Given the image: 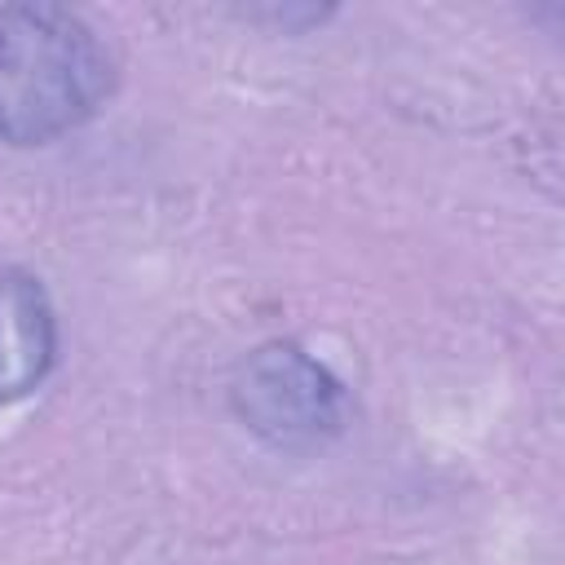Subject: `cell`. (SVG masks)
<instances>
[{
	"instance_id": "cell-1",
	"label": "cell",
	"mask_w": 565,
	"mask_h": 565,
	"mask_svg": "<svg viewBox=\"0 0 565 565\" xmlns=\"http://www.w3.org/2000/svg\"><path fill=\"white\" fill-rule=\"evenodd\" d=\"M115 88L102 35L62 4H0V141L49 146L84 128Z\"/></svg>"
},
{
	"instance_id": "cell-2",
	"label": "cell",
	"mask_w": 565,
	"mask_h": 565,
	"mask_svg": "<svg viewBox=\"0 0 565 565\" xmlns=\"http://www.w3.org/2000/svg\"><path fill=\"white\" fill-rule=\"evenodd\" d=\"M234 415L274 450H318L340 437L349 397L344 384L300 344L269 340L243 358L230 384Z\"/></svg>"
},
{
	"instance_id": "cell-3",
	"label": "cell",
	"mask_w": 565,
	"mask_h": 565,
	"mask_svg": "<svg viewBox=\"0 0 565 565\" xmlns=\"http://www.w3.org/2000/svg\"><path fill=\"white\" fill-rule=\"evenodd\" d=\"M57 362V313L44 282L0 265V411L44 384Z\"/></svg>"
}]
</instances>
